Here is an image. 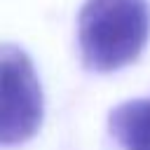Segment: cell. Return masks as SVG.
<instances>
[{"label":"cell","instance_id":"6da1fadb","mask_svg":"<svg viewBox=\"0 0 150 150\" xmlns=\"http://www.w3.org/2000/svg\"><path fill=\"white\" fill-rule=\"evenodd\" d=\"M150 40L148 0H84L77 12V52L91 73L131 66Z\"/></svg>","mask_w":150,"mask_h":150},{"label":"cell","instance_id":"3957f363","mask_svg":"<svg viewBox=\"0 0 150 150\" xmlns=\"http://www.w3.org/2000/svg\"><path fill=\"white\" fill-rule=\"evenodd\" d=\"M108 134L122 150H150V96L129 98L110 108Z\"/></svg>","mask_w":150,"mask_h":150},{"label":"cell","instance_id":"7a4b0ae2","mask_svg":"<svg viewBox=\"0 0 150 150\" xmlns=\"http://www.w3.org/2000/svg\"><path fill=\"white\" fill-rule=\"evenodd\" d=\"M45 120V94L33 59L19 45L0 47V145L30 141Z\"/></svg>","mask_w":150,"mask_h":150}]
</instances>
